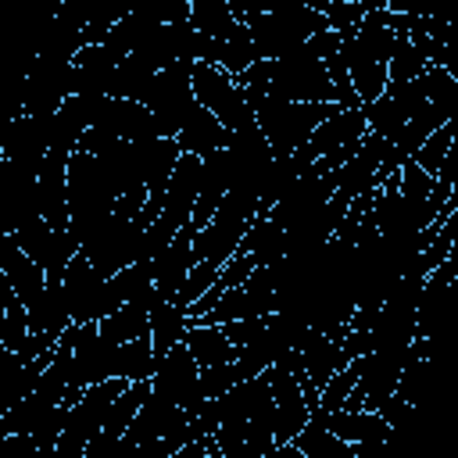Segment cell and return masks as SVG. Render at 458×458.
I'll list each match as a JSON object with an SVG mask.
<instances>
[{"label": "cell", "mask_w": 458, "mask_h": 458, "mask_svg": "<svg viewBox=\"0 0 458 458\" xmlns=\"http://www.w3.org/2000/svg\"><path fill=\"white\" fill-rule=\"evenodd\" d=\"M236 82L243 86L247 97H272V100H329V104H340V89L333 86L326 64L308 50V47H297L283 57H272V61H254L247 64Z\"/></svg>", "instance_id": "cell-1"}, {"label": "cell", "mask_w": 458, "mask_h": 458, "mask_svg": "<svg viewBox=\"0 0 458 458\" xmlns=\"http://www.w3.org/2000/svg\"><path fill=\"white\" fill-rule=\"evenodd\" d=\"M64 193H68V229L79 243L114 211V200H118V190L111 182L107 168L89 150H72L68 154Z\"/></svg>", "instance_id": "cell-2"}, {"label": "cell", "mask_w": 458, "mask_h": 458, "mask_svg": "<svg viewBox=\"0 0 458 458\" xmlns=\"http://www.w3.org/2000/svg\"><path fill=\"white\" fill-rule=\"evenodd\" d=\"M247 104L254 111V125L261 129L272 157L293 154L311 136V129L340 107L329 100H272V97H247Z\"/></svg>", "instance_id": "cell-3"}, {"label": "cell", "mask_w": 458, "mask_h": 458, "mask_svg": "<svg viewBox=\"0 0 458 458\" xmlns=\"http://www.w3.org/2000/svg\"><path fill=\"white\" fill-rule=\"evenodd\" d=\"M243 25L250 32V47H254L258 61L283 57V54L304 47L318 29H329L326 14L315 11V7H279V11L243 18Z\"/></svg>", "instance_id": "cell-4"}, {"label": "cell", "mask_w": 458, "mask_h": 458, "mask_svg": "<svg viewBox=\"0 0 458 458\" xmlns=\"http://www.w3.org/2000/svg\"><path fill=\"white\" fill-rule=\"evenodd\" d=\"M125 383H129V379H118V376H114V379L89 383V386L79 394V401L68 408V415H64V429H61V437H57V444H54V454L82 458L86 444L100 433L111 401L125 390Z\"/></svg>", "instance_id": "cell-5"}, {"label": "cell", "mask_w": 458, "mask_h": 458, "mask_svg": "<svg viewBox=\"0 0 458 458\" xmlns=\"http://www.w3.org/2000/svg\"><path fill=\"white\" fill-rule=\"evenodd\" d=\"M190 89H193V100L200 107H208L229 132L254 122V111H250L247 93L236 82V75H229L208 61H193L190 64Z\"/></svg>", "instance_id": "cell-6"}, {"label": "cell", "mask_w": 458, "mask_h": 458, "mask_svg": "<svg viewBox=\"0 0 458 458\" xmlns=\"http://www.w3.org/2000/svg\"><path fill=\"white\" fill-rule=\"evenodd\" d=\"M369 132V125H365V114H361V107H336L333 114H326L315 129H311V136L293 150V154H286L301 172H308L318 157H326V154H333V150H358V143H361V136Z\"/></svg>", "instance_id": "cell-7"}, {"label": "cell", "mask_w": 458, "mask_h": 458, "mask_svg": "<svg viewBox=\"0 0 458 458\" xmlns=\"http://www.w3.org/2000/svg\"><path fill=\"white\" fill-rule=\"evenodd\" d=\"M72 93V57L36 54L21 75V114H50Z\"/></svg>", "instance_id": "cell-8"}, {"label": "cell", "mask_w": 458, "mask_h": 458, "mask_svg": "<svg viewBox=\"0 0 458 458\" xmlns=\"http://www.w3.org/2000/svg\"><path fill=\"white\" fill-rule=\"evenodd\" d=\"M190 64L193 61H175L168 68H157L147 93H143V104L154 111L157 125H161V136H175L182 118L190 114L193 107V89H190Z\"/></svg>", "instance_id": "cell-9"}, {"label": "cell", "mask_w": 458, "mask_h": 458, "mask_svg": "<svg viewBox=\"0 0 458 458\" xmlns=\"http://www.w3.org/2000/svg\"><path fill=\"white\" fill-rule=\"evenodd\" d=\"M57 293L64 301L68 322H97L107 315V293H104V276L82 258V250L64 265L57 279Z\"/></svg>", "instance_id": "cell-10"}, {"label": "cell", "mask_w": 458, "mask_h": 458, "mask_svg": "<svg viewBox=\"0 0 458 458\" xmlns=\"http://www.w3.org/2000/svg\"><path fill=\"white\" fill-rule=\"evenodd\" d=\"M276 311V279H272V268H254L240 286L225 290L208 315H200L197 322H208V326H222V322H233V318H261Z\"/></svg>", "instance_id": "cell-11"}, {"label": "cell", "mask_w": 458, "mask_h": 458, "mask_svg": "<svg viewBox=\"0 0 458 458\" xmlns=\"http://www.w3.org/2000/svg\"><path fill=\"white\" fill-rule=\"evenodd\" d=\"M39 215L36 168L0 157V233H18Z\"/></svg>", "instance_id": "cell-12"}, {"label": "cell", "mask_w": 458, "mask_h": 458, "mask_svg": "<svg viewBox=\"0 0 458 458\" xmlns=\"http://www.w3.org/2000/svg\"><path fill=\"white\" fill-rule=\"evenodd\" d=\"M18 247L47 272V279H61L64 265L79 254V240L72 236V229H57L50 222H43L39 215L32 222H25L18 233H14Z\"/></svg>", "instance_id": "cell-13"}, {"label": "cell", "mask_w": 458, "mask_h": 458, "mask_svg": "<svg viewBox=\"0 0 458 458\" xmlns=\"http://www.w3.org/2000/svg\"><path fill=\"white\" fill-rule=\"evenodd\" d=\"M308 419L318 422V426H326L329 433H336L344 444H351L354 454H365V451H372V447H379V444L390 440L386 419L379 411H369V408H336V411L311 408Z\"/></svg>", "instance_id": "cell-14"}, {"label": "cell", "mask_w": 458, "mask_h": 458, "mask_svg": "<svg viewBox=\"0 0 458 458\" xmlns=\"http://www.w3.org/2000/svg\"><path fill=\"white\" fill-rule=\"evenodd\" d=\"M197 372H200V365L193 361V354L179 340L157 358V365L150 372V394H157V397H165L179 408H190V404L200 401L197 397Z\"/></svg>", "instance_id": "cell-15"}, {"label": "cell", "mask_w": 458, "mask_h": 458, "mask_svg": "<svg viewBox=\"0 0 458 458\" xmlns=\"http://www.w3.org/2000/svg\"><path fill=\"white\" fill-rule=\"evenodd\" d=\"M247 215H240L236 208L222 204L215 208V215L193 233V261H211V265H225V258L240 247L243 240V229H247Z\"/></svg>", "instance_id": "cell-16"}, {"label": "cell", "mask_w": 458, "mask_h": 458, "mask_svg": "<svg viewBox=\"0 0 458 458\" xmlns=\"http://www.w3.org/2000/svg\"><path fill=\"white\" fill-rule=\"evenodd\" d=\"M386 154V140L379 132H365L358 150L336 168V197L340 200H354L369 190H376V172H379V161Z\"/></svg>", "instance_id": "cell-17"}, {"label": "cell", "mask_w": 458, "mask_h": 458, "mask_svg": "<svg viewBox=\"0 0 458 458\" xmlns=\"http://www.w3.org/2000/svg\"><path fill=\"white\" fill-rule=\"evenodd\" d=\"M193 225L186 222L165 247H161V254H154L150 258V265H154V293L161 297V301H172L175 297V290L182 286V279H186V272H190V265H193Z\"/></svg>", "instance_id": "cell-18"}, {"label": "cell", "mask_w": 458, "mask_h": 458, "mask_svg": "<svg viewBox=\"0 0 458 458\" xmlns=\"http://www.w3.org/2000/svg\"><path fill=\"white\" fill-rule=\"evenodd\" d=\"M150 394V379H132V383H125V390L111 401V408H107V415H104V426H100V433L86 444V458H107V451H111V444L125 433V426L132 422V415H136V408L143 404V397Z\"/></svg>", "instance_id": "cell-19"}, {"label": "cell", "mask_w": 458, "mask_h": 458, "mask_svg": "<svg viewBox=\"0 0 458 458\" xmlns=\"http://www.w3.org/2000/svg\"><path fill=\"white\" fill-rule=\"evenodd\" d=\"M0 268H4L11 290L18 293V301H21L25 308L47 290V272L18 247L14 233H0Z\"/></svg>", "instance_id": "cell-20"}, {"label": "cell", "mask_w": 458, "mask_h": 458, "mask_svg": "<svg viewBox=\"0 0 458 458\" xmlns=\"http://www.w3.org/2000/svg\"><path fill=\"white\" fill-rule=\"evenodd\" d=\"M197 61H208V64H215V68H222V72H229V75H240L247 64L258 61V57H254V47H250L247 25L236 21L225 36H218V39H200V43H197Z\"/></svg>", "instance_id": "cell-21"}, {"label": "cell", "mask_w": 458, "mask_h": 458, "mask_svg": "<svg viewBox=\"0 0 458 458\" xmlns=\"http://www.w3.org/2000/svg\"><path fill=\"white\" fill-rule=\"evenodd\" d=\"M225 140H229V129H225V125H222L208 107H200V104L193 100L190 114L182 118V125H179V132H175L179 150H182V154L208 157V154L222 150V147H225Z\"/></svg>", "instance_id": "cell-22"}, {"label": "cell", "mask_w": 458, "mask_h": 458, "mask_svg": "<svg viewBox=\"0 0 458 458\" xmlns=\"http://www.w3.org/2000/svg\"><path fill=\"white\" fill-rule=\"evenodd\" d=\"M157 301H161V297H157V293H150V297H140V301H125V304H118L111 315L97 318L100 336H104V340H111V344H125V340H132V336L150 333V308H154Z\"/></svg>", "instance_id": "cell-23"}, {"label": "cell", "mask_w": 458, "mask_h": 458, "mask_svg": "<svg viewBox=\"0 0 458 458\" xmlns=\"http://www.w3.org/2000/svg\"><path fill=\"white\" fill-rule=\"evenodd\" d=\"M182 344H186V351L193 354V361H197L200 369H208V365H225V361L236 358V347L229 344V336H225L222 326L190 322L186 333H182Z\"/></svg>", "instance_id": "cell-24"}, {"label": "cell", "mask_w": 458, "mask_h": 458, "mask_svg": "<svg viewBox=\"0 0 458 458\" xmlns=\"http://www.w3.org/2000/svg\"><path fill=\"white\" fill-rule=\"evenodd\" d=\"M190 318H186V308L175 304V301H157L150 308V344H154V358H161L172 344L182 340Z\"/></svg>", "instance_id": "cell-25"}, {"label": "cell", "mask_w": 458, "mask_h": 458, "mask_svg": "<svg viewBox=\"0 0 458 458\" xmlns=\"http://www.w3.org/2000/svg\"><path fill=\"white\" fill-rule=\"evenodd\" d=\"M297 451H301V458H351L354 454V447L351 444H344L336 433H329L326 426H318V422H304V429L290 440Z\"/></svg>", "instance_id": "cell-26"}, {"label": "cell", "mask_w": 458, "mask_h": 458, "mask_svg": "<svg viewBox=\"0 0 458 458\" xmlns=\"http://www.w3.org/2000/svg\"><path fill=\"white\" fill-rule=\"evenodd\" d=\"M240 18L229 11L225 0H190V29L200 39H218L225 36Z\"/></svg>", "instance_id": "cell-27"}, {"label": "cell", "mask_w": 458, "mask_h": 458, "mask_svg": "<svg viewBox=\"0 0 458 458\" xmlns=\"http://www.w3.org/2000/svg\"><path fill=\"white\" fill-rule=\"evenodd\" d=\"M150 79H154V68H150L140 54H122V57H118V68H114V82H111V97L143 100Z\"/></svg>", "instance_id": "cell-28"}, {"label": "cell", "mask_w": 458, "mask_h": 458, "mask_svg": "<svg viewBox=\"0 0 458 458\" xmlns=\"http://www.w3.org/2000/svg\"><path fill=\"white\" fill-rule=\"evenodd\" d=\"M157 358H154V344H150V333L143 336H132L125 344H118V376L122 379H150Z\"/></svg>", "instance_id": "cell-29"}, {"label": "cell", "mask_w": 458, "mask_h": 458, "mask_svg": "<svg viewBox=\"0 0 458 458\" xmlns=\"http://www.w3.org/2000/svg\"><path fill=\"white\" fill-rule=\"evenodd\" d=\"M426 68H429L426 54H422L411 39L397 36V39H394V50H390V57H386V82H408V79L422 75Z\"/></svg>", "instance_id": "cell-30"}, {"label": "cell", "mask_w": 458, "mask_h": 458, "mask_svg": "<svg viewBox=\"0 0 458 458\" xmlns=\"http://www.w3.org/2000/svg\"><path fill=\"white\" fill-rule=\"evenodd\" d=\"M451 147H454V122H444L440 129H433V132H429V136H426V140L419 143V150L411 154V161H415V165H419L422 172L437 175Z\"/></svg>", "instance_id": "cell-31"}, {"label": "cell", "mask_w": 458, "mask_h": 458, "mask_svg": "<svg viewBox=\"0 0 458 458\" xmlns=\"http://www.w3.org/2000/svg\"><path fill=\"white\" fill-rule=\"evenodd\" d=\"M372 7H383V0H333V4L322 7V14H326V25H329L333 32L351 36L354 25H358Z\"/></svg>", "instance_id": "cell-32"}, {"label": "cell", "mask_w": 458, "mask_h": 458, "mask_svg": "<svg viewBox=\"0 0 458 458\" xmlns=\"http://www.w3.org/2000/svg\"><path fill=\"white\" fill-rule=\"evenodd\" d=\"M4 354H7V347H4V336H0V361H4Z\"/></svg>", "instance_id": "cell-33"}]
</instances>
